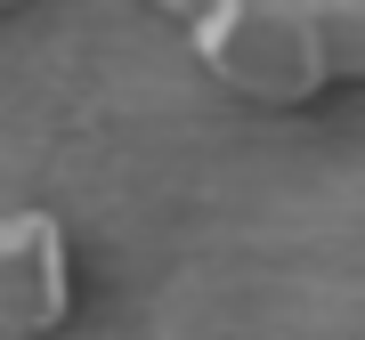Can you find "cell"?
Here are the masks:
<instances>
[{
    "label": "cell",
    "mask_w": 365,
    "mask_h": 340,
    "mask_svg": "<svg viewBox=\"0 0 365 340\" xmlns=\"http://www.w3.org/2000/svg\"><path fill=\"white\" fill-rule=\"evenodd\" d=\"M195 57L244 105H317L365 90V0H211Z\"/></svg>",
    "instance_id": "obj_1"
},
{
    "label": "cell",
    "mask_w": 365,
    "mask_h": 340,
    "mask_svg": "<svg viewBox=\"0 0 365 340\" xmlns=\"http://www.w3.org/2000/svg\"><path fill=\"white\" fill-rule=\"evenodd\" d=\"M73 316V243L49 211L0 219V340H49Z\"/></svg>",
    "instance_id": "obj_2"
}]
</instances>
